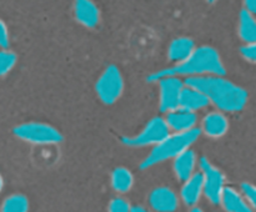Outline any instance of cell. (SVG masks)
Instances as JSON below:
<instances>
[{
    "instance_id": "52a82bcc",
    "label": "cell",
    "mask_w": 256,
    "mask_h": 212,
    "mask_svg": "<svg viewBox=\"0 0 256 212\" xmlns=\"http://www.w3.org/2000/svg\"><path fill=\"white\" fill-rule=\"evenodd\" d=\"M200 171L204 179V196L212 205H219L225 190V176L206 157L200 159Z\"/></svg>"
},
{
    "instance_id": "83f0119b",
    "label": "cell",
    "mask_w": 256,
    "mask_h": 212,
    "mask_svg": "<svg viewBox=\"0 0 256 212\" xmlns=\"http://www.w3.org/2000/svg\"><path fill=\"white\" fill-rule=\"evenodd\" d=\"M190 212H204V211H202L200 207L195 206V207H192V209H190Z\"/></svg>"
},
{
    "instance_id": "ba28073f",
    "label": "cell",
    "mask_w": 256,
    "mask_h": 212,
    "mask_svg": "<svg viewBox=\"0 0 256 212\" xmlns=\"http://www.w3.org/2000/svg\"><path fill=\"white\" fill-rule=\"evenodd\" d=\"M159 85V109L160 111L168 114L180 106L182 90H184L185 79L178 76H166L158 80Z\"/></svg>"
},
{
    "instance_id": "9c48e42d",
    "label": "cell",
    "mask_w": 256,
    "mask_h": 212,
    "mask_svg": "<svg viewBox=\"0 0 256 212\" xmlns=\"http://www.w3.org/2000/svg\"><path fill=\"white\" fill-rule=\"evenodd\" d=\"M149 205L154 212H175L179 207V197L166 186H159L149 195Z\"/></svg>"
},
{
    "instance_id": "3957f363",
    "label": "cell",
    "mask_w": 256,
    "mask_h": 212,
    "mask_svg": "<svg viewBox=\"0 0 256 212\" xmlns=\"http://www.w3.org/2000/svg\"><path fill=\"white\" fill-rule=\"evenodd\" d=\"M202 135V130L195 129L186 132H172L166 139L154 146L139 165L140 170H148L158 164L176 159L179 155L189 150Z\"/></svg>"
},
{
    "instance_id": "6da1fadb",
    "label": "cell",
    "mask_w": 256,
    "mask_h": 212,
    "mask_svg": "<svg viewBox=\"0 0 256 212\" xmlns=\"http://www.w3.org/2000/svg\"><path fill=\"white\" fill-rule=\"evenodd\" d=\"M188 85L199 89L209 99L210 105L222 112H239L246 106L249 95L240 85L230 81L224 75L190 77Z\"/></svg>"
},
{
    "instance_id": "d4e9b609",
    "label": "cell",
    "mask_w": 256,
    "mask_h": 212,
    "mask_svg": "<svg viewBox=\"0 0 256 212\" xmlns=\"http://www.w3.org/2000/svg\"><path fill=\"white\" fill-rule=\"evenodd\" d=\"M10 32L4 21L0 22V46L2 49H9Z\"/></svg>"
},
{
    "instance_id": "4316f807",
    "label": "cell",
    "mask_w": 256,
    "mask_h": 212,
    "mask_svg": "<svg viewBox=\"0 0 256 212\" xmlns=\"http://www.w3.org/2000/svg\"><path fill=\"white\" fill-rule=\"evenodd\" d=\"M132 212H154V211H149V210L144 209L142 206H134L132 207Z\"/></svg>"
},
{
    "instance_id": "ac0fdd59",
    "label": "cell",
    "mask_w": 256,
    "mask_h": 212,
    "mask_svg": "<svg viewBox=\"0 0 256 212\" xmlns=\"http://www.w3.org/2000/svg\"><path fill=\"white\" fill-rule=\"evenodd\" d=\"M239 37L245 44L256 42V16L242 9L239 14V25H238Z\"/></svg>"
},
{
    "instance_id": "603a6c76",
    "label": "cell",
    "mask_w": 256,
    "mask_h": 212,
    "mask_svg": "<svg viewBox=\"0 0 256 212\" xmlns=\"http://www.w3.org/2000/svg\"><path fill=\"white\" fill-rule=\"evenodd\" d=\"M242 192L244 194L245 199L248 200L252 209L256 210V185L244 182V184H242Z\"/></svg>"
},
{
    "instance_id": "8992f818",
    "label": "cell",
    "mask_w": 256,
    "mask_h": 212,
    "mask_svg": "<svg viewBox=\"0 0 256 212\" xmlns=\"http://www.w3.org/2000/svg\"><path fill=\"white\" fill-rule=\"evenodd\" d=\"M125 89L124 76L116 65H108L95 82V92L102 104L114 105Z\"/></svg>"
},
{
    "instance_id": "7402d4cb",
    "label": "cell",
    "mask_w": 256,
    "mask_h": 212,
    "mask_svg": "<svg viewBox=\"0 0 256 212\" xmlns=\"http://www.w3.org/2000/svg\"><path fill=\"white\" fill-rule=\"evenodd\" d=\"M109 212H132V207L129 202L122 197H115L109 202L108 206Z\"/></svg>"
},
{
    "instance_id": "ffe728a7",
    "label": "cell",
    "mask_w": 256,
    "mask_h": 212,
    "mask_svg": "<svg viewBox=\"0 0 256 212\" xmlns=\"http://www.w3.org/2000/svg\"><path fill=\"white\" fill-rule=\"evenodd\" d=\"M2 212H29V200L24 195H10L2 202Z\"/></svg>"
},
{
    "instance_id": "5b68a950",
    "label": "cell",
    "mask_w": 256,
    "mask_h": 212,
    "mask_svg": "<svg viewBox=\"0 0 256 212\" xmlns=\"http://www.w3.org/2000/svg\"><path fill=\"white\" fill-rule=\"evenodd\" d=\"M12 134L16 139L32 145H55L62 141V132L45 122H22L12 129Z\"/></svg>"
},
{
    "instance_id": "d6986e66",
    "label": "cell",
    "mask_w": 256,
    "mask_h": 212,
    "mask_svg": "<svg viewBox=\"0 0 256 212\" xmlns=\"http://www.w3.org/2000/svg\"><path fill=\"white\" fill-rule=\"evenodd\" d=\"M110 182H112V187L114 191L118 194H126L132 189L134 185V176H132V171L128 170L126 167H116L114 171L112 172L110 176Z\"/></svg>"
},
{
    "instance_id": "4fadbf2b",
    "label": "cell",
    "mask_w": 256,
    "mask_h": 212,
    "mask_svg": "<svg viewBox=\"0 0 256 212\" xmlns=\"http://www.w3.org/2000/svg\"><path fill=\"white\" fill-rule=\"evenodd\" d=\"M202 196H204V179H202V174L200 171L195 172L190 179L184 181L180 197L186 206L195 207Z\"/></svg>"
},
{
    "instance_id": "f1b7e54d",
    "label": "cell",
    "mask_w": 256,
    "mask_h": 212,
    "mask_svg": "<svg viewBox=\"0 0 256 212\" xmlns=\"http://www.w3.org/2000/svg\"><path fill=\"white\" fill-rule=\"evenodd\" d=\"M206 1H208V4H215L218 0H206Z\"/></svg>"
},
{
    "instance_id": "5bb4252c",
    "label": "cell",
    "mask_w": 256,
    "mask_h": 212,
    "mask_svg": "<svg viewBox=\"0 0 256 212\" xmlns=\"http://www.w3.org/2000/svg\"><path fill=\"white\" fill-rule=\"evenodd\" d=\"M194 40L188 36H178L168 46V60L172 65L185 61L196 50Z\"/></svg>"
},
{
    "instance_id": "7c38bea8",
    "label": "cell",
    "mask_w": 256,
    "mask_h": 212,
    "mask_svg": "<svg viewBox=\"0 0 256 212\" xmlns=\"http://www.w3.org/2000/svg\"><path fill=\"white\" fill-rule=\"evenodd\" d=\"M165 120H166L172 132H186L199 129L196 126L198 121H199L198 112L189 111V110L182 109V107H178V109L165 114Z\"/></svg>"
},
{
    "instance_id": "277c9868",
    "label": "cell",
    "mask_w": 256,
    "mask_h": 212,
    "mask_svg": "<svg viewBox=\"0 0 256 212\" xmlns=\"http://www.w3.org/2000/svg\"><path fill=\"white\" fill-rule=\"evenodd\" d=\"M172 134L165 117L155 116L145 124L142 130L132 136H122V144L128 147H154Z\"/></svg>"
},
{
    "instance_id": "2e32d148",
    "label": "cell",
    "mask_w": 256,
    "mask_h": 212,
    "mask_svg": "<svg viewBox=\"0 0 256 212\" xmlns=\"http://www.w3.org/2000/svg\"><path fill=\"white\" fill-rule=\"evenodd\" d=\"M220 205L226 212H252V206L245 199L244 194L235 190L234 187H225Z\"/></svg>"
},
{
    "instance_id": "e0dca14e",
    "label": "cell",
    "mask_w": 256,
    "mask_h": 212,
    "mask_svg": "<svg viewBox=\"0 0 256 212\" xmlns=\"http://www.w3.org/2000/svg\"><path fill=\"white\" fill-rule=\"evenodd\" d=\"M196 155L192 149L186 150L182 155L174 159L172 169H174L175 176L180 181H186L188 179L195 174V167H196Z\"/></svg>"
},
{
    "instance_id": "cb8c5ba5",
    "label": "cell",
    "mask_w": 256,
    "mask_h": 212,
    "mask_svg": "<svg viewBox=\"0 0 256 212\" xmlns=\"http://www.w3.org/2000/svg\"><path fill=\"white\" fill-rule=\"evenodd\" d=\"M240 54L246 61L256 64V42L252 44H244L240 47Z\"/></svg>"
},
{
    "instance_id": "30bf717a",
    "label": "cell",
    "mask_w": 256,
    "mask_h": 212,
    "mask_svg": "<svg viewBox=\"0 0 256 212\" xmlns=\"http://www.w3.org/2000/svg\"><path fill=\"white\" fill-rule=\"evenodd\" d=\"M229 127V120L225 116V112L216 110V111L208 112L205 115L199 129L205 136L212 137V139H220L226 135Z\"/></svg>"
},
{
    "instance_id": "44dd1931",
    "label": "cell",
    "mask_w": 256,
    "mask_h": 212,
    "mask_svg": "<svg viewBox=\"0 0 256 212\" xmlns=\"http://www.w3.org/2000/svg\"><path fill=\"white\" fill-rule=\"evenodd\" d=\"M18 62V55L10 49H2L0 51V75L6 76L15 67Z\"/></svg>"
},
{
    "instance_id": "9a60e30c",
    "label": "cell",
    "mask_w": 256,
    "mask_h": 212,
    "mask_svg": "<svg viewBox=\"0 0 256 212\" xmlns=\"http://www.w3.org/2000/svg\"><path fill=\"white\" fill-rule=\"evenodd\" d=\"M210 105L209 99L204 92L200 91L199 89L190 85H185L184 90H182V99H180V106L182 109L189 110V111L198 112L200 110L205 109Z\"/></svg>"
},
{
    "instance_id": "8fae6325",
    "label": "cell",
    "mask_w": 256,
    "mask_h": 212,
    "mask_svg": "<svg viewBox=\"0 0 256 212\" xmlns=\"http://www.w3.org/2000/svg\"><path fill=\"white\" fill-rule=\"evenodd\" d=\"M74 17L80 25L94 29L100 22V10L92 0H74L72 5Z\"/></svg>"
},
{
    "instance_id": "7a4b0ae2",
    "label": "cell",
    "mask_w": 256,
    "mask_h": 212,
    "mask_svg": "<svg viewBox=\"0 0 256 212\" xmlns=\"http://www.w3.org/2000/svg\"><path fill=\"white\" fill-rule=\"evenodd\" d=\"M225 74H226V69H225L220 52L209 45H202V46H198L196 50L185 61L150 74L148 76V81L156 82L162 77L166 76H178L182 79L185 77L186 80L190 77L208 76V75H224L225 76Z\"/></svg>"
},
{
    "instance_id": "484cf974",
    "label": "cell",
    "mask_w": 256,
    "mask_h": 212,
    "mask_svg": "<svg viewBox=\"0 0 256 212\" xmlns=\"http://www.w3.org/2000/svg\"><path fill=\"white\" fill-rule=\"evenodd\" d=\"M244 10L256 16V0H244Z\"/></svg>"
}]
</instances>
